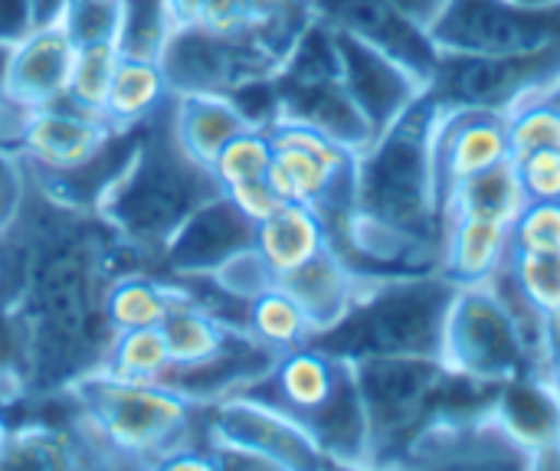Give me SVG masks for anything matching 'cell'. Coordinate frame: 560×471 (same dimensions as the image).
<instances>
[{"mask_svg": "<svg viewBox=\"0 0 560 471\" xmlns=\"http://www.w3.org/2000/svg\"><path fill=\"white\" fill-rule=\"evenodd\" d=\"M135 256L98 213L59 207L36 190L13 233L0 243V266L13 289L26 341V400L62 397L102 367L112 328L105 289Z\"/></svg>", "mask_w": 560, "mask_h": 471, "instance_id": "6da1fadb", "label": "cell"}, {"mask_svg": "<svg viewBox=\"0 0 560 471\" xmlns=\"http://www.w3.org/2000/svg\"><path fill=\"white\" fill-rule=\"evenodd\" d=\"M217 193L220 184L213 180L210 167L197 164L180 148L167 102L135 131L128 161L108 184L95 213L135 256V262L158 266L180 223Z\"/></svg>", "mask_w": 560, "mask_h": 471, "instance_id": "7a4b0ae2", "label": "cell"}, {"mask_svg": "<svg viewBox=\"0 0 560 471\" xmlns=\"http://www.w3.org/2000/svg\"><path fill=\"white\" fill-rule=\"evenodd\" d=\"M62 397L102 466L161 469L167 456L197 439V416L207 410L164 380H121L102 367L79 377Z\"/></svg>", "mask_w": 560, "mask_h": 471, "instance_id": "3957f363", "label": "cell"}, {"mask_svg": "<svg viewBox=\"0 0 560 471\" xmlns=\"http://www.w3.org/2000/svg\"><path fill=\"white\" fill-rule=\"evenodd\" d=\"M427 30L440 52L522 56L560 46V3L522 7L512 0H446Z\"/></svg>", "mask_w": 560, "mask_h": 471, "instance_id": "277c9868", "label": "cell"}, {"mask_svg": "<svg viewBox=\"0 0 560 471\" xmlns=\"http://www.w3.org/2000/svg\"><path fill=\"white\" fill-rule=\"evenodd\" d=\"M161 66L174 95H184V92L233 95L243 85L276 79V72L282 69V59H276L249 33L223 36L194 23L171 36L161 56Z\"/></svg>", "mask_w": 560, "mask_h": 471, "instance_id": "5b68a950", "label": "cell"}, {"mask_svg": "<svg viewBox=\"0 0 560 471\" xmlns=\"http://www.w3.org/2000/svg\"><path fill=\"white\" fill-rule=\"evenodd\" d=\"M207 433L253 449L256 456L269 459L272 469L335 466L302 423H295L289 413L262 400H253L246 393H236L230 400L207 407Z\"/></svg>", "mask_w": 560, "mask_h": 471, "instance_id": "8992f818", "label": "cell"}, {"mask_svg": "<svg viewBox=\"0 0 560 471\" xmlns=\"http://www.w3.org/2000/svg\"><path fill=\"white\" fill-rule=\"evenodd\" d=\"M118 134L121 131H115L102 115L59 98L30 111L16 154L33 174H72L98 161Z\"/></svg>", "mask_w": 560, "mask_h": 471, "instance_id": "52a82bcc", "label": "cell"}, {"mask_svg": "<svg viewBox=\"0 0 560 471\" xmlns=\"http://www.w3.org/2000/svg\"><path fill=\"white\" fill-rule=\"evenodd\" d=\"M505 161H512L509 115L469 105H450L446 118L433 111V174L440 203L463 180Z\"/></svg>", "mask_w": 560, "mask_h": 471, "instance_id": "ba28073f", "label": "cell"}, {"mask_svg": "<svg viewBox=\"0 0 560 471\" xmlns=\"http://www.w3.org/2000/svg\"><path fill=\"white\" fill-rule=\"evenodd\" d=\"M315 16L325 20L331 30L358 36L400 66H407L427 89L436 75L440 49L423 23L404 13L390 0H312Z\"/></svg>", "mask_w": 560, "mask_h": 471, "instance_id": "9c48e42d", "label": "cell"}, {"mask_svg": "<svg viewBox=\"0 0 560 471\" xmlns=\"http://www.w3.org/2000/svg\"><path fill=\"white\" fill-rule=\"evenodd\" d=\"M331 33H335V49H338L341 82L377 138L420 102V92L427 85L407 66H400L377 46L358 36H348L341 30H331Z\"/></svg>", "mask_w": 560, "mask_h": 471, "instance_id": "30bf717a", "label": "cell"}, {"mask_svg": "<svg viewBox=\"0 0 560 471\" xmlns=\"http://www.w3.org/2000/svg\"><path fill=\"white\" fill-rule=\"evenodd\" d=\"M256 243V223L220 190L200 203L164 246L158 266L171 279L213 275L226 259Z\"/></svg>", "mask_w": 560, "mask_h": 471, "instance_id": "8fae6325", "label": "cell"}, {"mask_svg": "<svg viewBox=\"0 0 560 471\" xmlns=\"http://www.w3.org/2000/svg\"><path fill=\"white\" fill-rule=\"evenodd\" d=\"M472 295L456 298L450 315V351H456V367L466 374H509L518 361V325L495 298L476 295V285H466Z\"/></svg>", "mask_w": 560, "mask_h": 471, "instance_id": "7c38bea8", "label": "cell"}, {"mask_svg": "<svg viewBox=\"0 0 560 471\" xmlns=\"http://www.w3.org/2000/svg\"><path fill=\"white\" fill-rule=\"evenodd\" d=\"M75 46L62 26H36L10 52L7 95L26 108H43L62 98Z\"/></svg>", "mask_w": 560, "mask_h": 471, "instance_id": "4fadbf2b", "label": "cell"}, {"mask_svg": "<svg viewBox=\"0 0 560 471\" xmlns=\"http://www.w3.org/2000/svg\"><path fill=\"white\" fill-rule=\"evenodd\" d=\"M102 466L98 452L85 439L75 416L69 423L52 420H0V469H89Z\"/></svg>", "mask_w": 560, "mask_h": 471, "instance_id": "5bb4252c", "label": "cell"}, {"mask_svg": "<svg viewBox=\"0 0 560 471\" xmlns=\"http://www.w3.org/2000/svg\"><path fill=\"white\" fill-rule=\"evenodd\" d=\"M279 285L289 289L292 298L305 308L315 334H325L328 328L345 321V315L358 302V275L335 246H328L292 275L279 279Z\"/></svg>", "mask_w": 560, "mask_h": 471, "instance_id": "9a60e30c", "label": "cell"}, {"mask_svg": "<svg viewBox=\"0 0 560 471\" xmlns=\"http://www.w3.org/2000/svg\"><path fill=\"white\" fill-rule=\"evenodd\" d=\"M171 125L180 141V148L203 167L213 164L220 148L249 128L253 121L243 115V108L233 102V95L223 92H184L171 98Z\"/></svg>", "mask_w": 560, "mask_h": 471, "instance_id": "2e32d148", "label": "cell"}, {"mask_svg": "<svg viewBox=\"0 0 560 471\" xmlns=\"http://www.w3.org/2000/svg\"><path fill=\"white\" fill-rule=\"evenodd\" d=\"M256 252L272 269L276 282L312 262L331 246L325 216L305 203H282L269 220L256 226Z\"/></svg>", "mask_w": 560, "mask_h": 471, "instance_id": "e0dca14e", "label": "cell"}, {"mask_svg": "<svg viewBox=\"0 0 560 471\" xmlns=\"http://www.w3.org/2000/svg\"><path fill=\"white\" fill-rule=\"evenodd\" d=\"M512 256V223L476 213H450L446 272L459 285H482L502 272Z\"/></svg>", "mask_w": 560, "mask_h": 471, "instance_id": "ac0fdd59", "label": "cell"}, {"mask_svg": "<svg viewBox=\"0 0 560 471\" xmlns=\"http://www.w3.org/2000/svg\"><path fill=\"white\" fill-rule=\"evenodd\" d=\"M180 302H187L180 279L161 275L154 269H121L105 289V321L112 334L131 328H161Z\"/></svg>", "mask_w": 560, "mask_h": 471, "instance_id": "d6986e66", "label": "cell"}, {"mask_svg": "<svg viewBox=\"0 0 560 471\" xmlns=\"http://www.w3.org/2000/svg\"><path fill=\"white\" fill-rule=\"evenodd\" d=\"M171 82L164 75L161 59L121 56L102 105V118L115 131H135L148 118H154L171 102Z\"/></svg>", "mask_w": 560, "mask_h": 471, "instance_id": "ffe728a7", "label": "cell"}, {"mask_svg": "<svg viewBox=\"0 0 560 471\" xmlns=\"http://www.w3.org/2000/svg\"><path fill=\"white\" fill-rule=\"evenodd\" d=\"M167 351H171V364L174 367H197L217 354H223L230 348V341L246 331L236 325H226L223 318H217L210 308L197 305L190 295L187 302H180L161 325Z\"/></svg>", "mask_w": 560, "mask_h": 471, "instance_id": "44dd1931", "label": "cell"}, {"mask_svg": "<svg viewBox=\"0 0 560 471\" xmlns=\"http://www.w3.org/2000/svg\"><path fill=\"white\" fill-rule=\"evenodd\" d=\"M243 328L259 344H266V348H272L279 354L292 351V348H302V344H308L315 338V328H312L305 308L279 282L246 302V325Z\"/></svg>", "mask_w": 560, "mask_h": 471, "instance_id": "7402d4cb", "label": "cell"}, {"mask_svg": "<svg viewBox=\"0 0 560 471\" xmlns=\"http://www.w3.org/2000/svg\"><path fill=\"white\" fill-rule=\"evenodd\" d=\"M443 203L450 207V213H476V216H495L512 223L528 203V197L518 180L515 161H505L453 187Z\"/></svg>", "mask_w": 560, "mask_h": 471, "instance_id": "603a6c76", "label": "cell"}, {"mask_svg": "<svg viewBox=\"0 0 560 471\" xmlns=\"http://www.w3.org/2000/svg\"><path fill=\"white\" fill-rule=\"evenodd\" d=\"M171 367L174 364L161 328L115 331L102 357V370L121 380H164Z\"/></svg>", "mask_w": 560, "mask_h": 471, "instance_id": "cb8c5ba5", "label": "cell"}, {"mask_svg": "<svg viewBox=\"0 0 560 471\" xmlns=\"http://www.w3.org/2000/svg\"><path fill=\"white\" fill-rule=\"evenodd\" d=\"M174 33L177 23L167 0H121V26L115 39L121 56L161 59Z\"/></svg>", "mask_w": 560, "mask_h": 471, "instance_id": "d4e9b609", "label": "cell"}, {"mask_svg": "<svg viewBox=\"0 0 560 471\" xmlns=\"http://www.w3.org/2000/svg\"><path fill=\"white\" fill-rule=\"evenodd\" d=\"M118 59H121V52H118L115 43L75 46L62 98L69 105H75V108L102 115V105H105V95H108V85H112Z\"/></svg>", "mask_w": 560, "mask_h": 471, "instance_id": "484cf974", "label": "cell"}, {"mask_svg": "<svg viewBox=\"0 0 560 471\" xmlns=\"http://www.w3.org/2000/svg\"><path fill=\"white\" fill-rule=\"evenodd\" d=\"M16 403H26V341L10 279L0 266V410Z\"/></svg>", "mask_w": 560, "mask_h": 471, "instance_id": "4316f807", "label": "cell"}, {"mask_svg": "<svg viewBox=\"0 0 560 471\" xmlns=\"http://www.w3.org/2000/svg\"><path fill=\"white\" fill-rule=\"evenodd\" d=\"M272 151L276 148H272L269 131L259 125H249L220 148V154L210 164V174L220 184V190H230V187L246 184V180H259L269 170Z\"/></svg>", "mask_w": 560, "mask_h": 471, "instance_id": "83f0119b", "label": "cell"}, {"mask_svg": "<svg viewBox=\"0 0 560 471\" xmlns=\"http://www.w3.org/2000/svg\"><path fill=\"white\" fill-rule=\"evenodd\" d=\"M505 269L535 311L560 318V252H512Z\"/></svg>", "mask_w": 560, "mask_h": 471, "instance_id": "f1b7e54d", "label": "cell"}, {"mask_svg": "<svg viewBox=\"0 0 560 471\" xmlns=\"http://www.w3.org/2000/svg\"><path fill=\"white\" fill-rule=\"evenodd\" d=\"M509 138H512V157L541 151V148L560 151V105L528 102L509 111Z\"/></svg>", "mask_w": 560, "mask_h": 471, "instance_id": "f546056e", "label": "cell"}, {"mask_svg": "<svg viewBox=\"0 0 560 471\" xmlns=\"http://www.w3.org/2000/svg\"><path fill=\"white\" fill-rule=\"evenodd\" d=\"M59 26L72 46L115 43L121 26V0H72Z\"/></svg>", "mask_w": 560, "mask_h": 471, "instance_id": "4dcf8cb0", "label": "cell"}, {"mask_svg": "<svg viewBox=\"0 0 560 471\" xmlns=\"http://www.w3.org/2000/svg\"><path fill=\"white\" fill-rule=\"evenodd\" d=\"M512 252H560V200H528L512 220Z\"/></svg>", "mask_w": 560, "mask_h": 471, "instance_id": "1f68e13d", "label": "cell"}, {"mask_svg": "<svg viewBox=\"0 0 560 471\" xmlns=\"http://www.w3.org/2000/svg\"><path fill=\"white\" fill-rule=\"evenodd\" d=\"M226 295L240 298V302H249L256 298L259 292H266L269 285H276V275L272 269L262 262V256L256 252V246L236 252L233 259H226L213 275H210Z\"/></svg>", "mask_w": 560, "mask_h": 471, "instance_id": "d6a6232c", "label": "cell"}, {"mask_svg": "<svg viewBox=\"0 0 560 471\" xmlns=\"http://www.w3.org/2000/svg\"><path fill=\"white\" fill-rule=\"evenodd\" d=\"M30 193H33V184H30L26 161L13 148L0 144V243L20 223Z\"/></svg>", "mask_w": 560, "mask_h": 471, "instance_id": "836d02e7", "label": "cell"}, {"mask_svg": "<svg viewBox=\"0 0 560 471\" xmlns=\"http://www.w3.org/2000/svg\"><path fill=\"white\" fill-rule=\"evenodd\" d=\"M528 200H560V151L541 148L512 157Z\"/></svg>", "mask_w": 560, "mask_h": 471, "instance_id": "e575fe53", "label": "cell"}, {"mask_svg": "<svg viewBox=\"0 0 560 471\" xmlns=\"http://www.w3.org/2000/svg\"><path fill=\"white\" fill-rule=\"evenodd\" d=\"M256 226L262 223V220H269L279 207H282V200H279V193L269 187V180L266 177H259V180H246V184H236V187H230V190H223Z\"/></svg>", "mask_w": 560, "mask_h": 471, "instance_id": "d590c367", "label": "cell"}, {"mask_svg": "<svg viewBox=\"0 0 560 471\" xmlns=\"http://www.w3.org/2000/svg\"><path fill=\"white\" fill-rule=\"evenodd\" d=\"M197 26L223 36H236L249 26V0H203Z\"/></svg>", "mask_w": 560, "mask_h": 471, "instance_id": "8d00e7d4", "label": "cell"}, {"mask_svg": "<svg viewBox=\"0 0 560 471\" xmlns=\"http://www.w3.org/2000/svg\"><path fill=\"white\" fill-rule=\"evenodd\" d=\"M33 30L30 0H0V43L13 46Z\"/></svg>", "mask_w": 560, "mask_h": 471, "instance_id": "74e56055", "label": "cell"}, {"mask_svg": "<svg viewBox=\"0 0 560 471\" xmlns=\"http://www.w3.org/2000/svg\"><path fill=\"white\" fill-rule=\"evenodd\" d=\"M72 0H30L33 7V30L36 26H59Z\"/></svg>", "mask_w": 560, "mask_h": 471, "instance_id": "f35d334b", "label": "cell"}, {"mask_svg": "<svg viewBox=\"0 0 560 471\" xmlns=\"http://www.w3.org/2000/svg\"><path fill=\"white\" fill-rule=\"evenodd\" d=\"M167 7H171V16H174L177 30H184V26H194L200 20L203 0H167Z\"/></svg>", "mask_w": 560, "mask_h": 471, "instance_id": "ab89813d", "label": "cell"}, {"mask_svg": "<svg viewBox=\"0 0 560 471\" xmlns=\"http://www.w3.org/2000/svg\"><path fill=\"white\" fill-rule=\"evenodd\" d=\"M390 3H397L404 13H410L417 23H423V26H427L446 0H390Z\"/></svg>", "mask_w": 560, "mask_h": 471, "instance_id": "60d3db41", "label": "cell"}, {"mask_svg": "<svg viewBox=\"0 0 560 471\" xmlns=\"http://www.w3.org/2000/svg\"><path fill=\"white\" fill-rule=\"evenodd\" d=\"M10 52L13 46L0 43V98H7V75H10Z\"/></svg>", "mask_w": 560, "mask_h": 471, "instance_id": "b9f144b4", "label": "cell"}, {"mask_svg": "<svg viewBox=\"0 0 560 471\" xmlns=\"http://www.w3.org/2000/svg\"><path fill=\"white\" fill-rule=\"evenodd\" d=\"M512 3H522V7H555L560 0H512Z\"/></svg>", "mask_w": 560, "mask_h": 471, "instance_id": "7bdbcfd3", "label": "cell"}]
</instances>
